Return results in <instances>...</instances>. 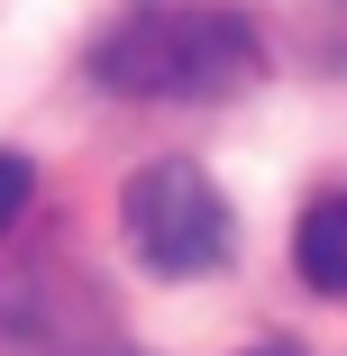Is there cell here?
<instances>
[{
	"label": "cell",
	"instance_id": "cell-1",
	"mask_svg": "<svg viewBox=\"0 0 347 356\" xmlns=\"http://www.w3.org/2000/svg\"><path fill=\"white\" fill-rule=\"evenodd\" d=\"M256 64H265L256 28L211 0H156L92 46V74L128 101H229L256 83Z\"/></svg>",
	"mask_w": 347,
	"mask_h": 356
},
{
	"label": "cell",
	"instance_id": "cell-2",
	"mask_svg": "<svg viewBox=\"0 0 347 356\" xmlns=\"http://www.w3.org/2000/svg\"><path fill=\"white\" fill-rule=\"evenodd\" d=\"M119 229H128L137 265H147L156 283H201V274H220L238 256V210H229V192L192 156L137 165L128 192H119Z\"/></svg>",
	"mask_w": 347,
	"mask_h": 356
},
{
	"label": "cell",
	"instance_id": "cell-3",
	"mask_svg": "<svg viewBox=\"0 0 347 356\" xmlns=\"http://www.w3.org/2000/svg\"><path fill=\"white\" fill-rule=\"evenodd\" d=\"M293 265H302V283H311L320 302H347V183L320 192V201L302 210V229H293Z\"/></svg>",
	"mask_w": 347,
	"mask_h": 356
},
{
	"label": "cell",
	"instance_id": "cell-4",
	"mask_svg": "<svg viewBox=\"0 0 347 356\" xmlns=\"http://www.w3.org/2000/svg\"><path fill=\"white\" fill-rule=\"evenodd\" d=\"M28 192H37V174H28V156H10V147H0V238L19 229V210H28Z\"/></svg>",
	"mask_w": 347,
	"mask_h": 356
},
{
	"label": "cell",
	"instance_id": "cell-5",
	"mask_svg": "<svg viewBox=\"0 0 347 356\" xmlns=\"http://www.w3.org/2000/svg\"><path fill=\"white\" fill-rule=\"evenodd\" d=\"M256 356H293V347H256Z\"/></svg>",
	"mask_w": 347,
	"mask_h": 356
}]
</instances>
